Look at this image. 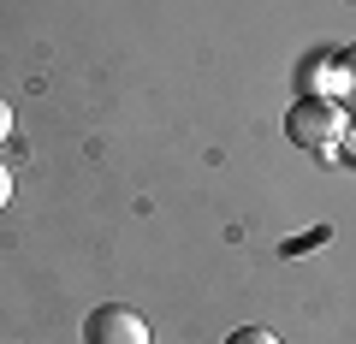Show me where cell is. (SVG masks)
Wrapping results in <instances>:
<instances>
[{
  "label": "cell",
  "instance_id": "1",
  "mask_svg": "<svg viewBox=\"0 0 356 344\" xmlns=\"http://www.w3.org/2000/svg\"><path fill=\"white\" fill-rule=\"evenodd\" d=\"M285 137H291L297 149H309V154H332L344 142V113L332 101H321V95H303V101L285 113Z\"/></svg>",
  "mask_w": 356,
  "mask_h": 344
},
{
  "label": "cell",
  "instance_id": "5",
  "mask_svg": "<svg viewBox=\"0 0 356 344\" xmlns=\"http://www.w3.org/2000/svg\"><path fill=\"white\" fill-rule=\"evenodd\" d=\"M13 202V172H6V166H0V208Z\"/></svg>",
  "mask_w": 356,
  "mask_h": 344
},
{
  "label": "cell",
  "instance_id": "6",
  "mask_svg": "<svg viewBox=\"0 0 356 344\" xmlns=\"http://www.w3.org/2000/svg\"><path fill=\"white\" fill-rule=\"evenodd\" d=\"M6 137H13V107L0 101V142H6Z\"/></svg>",
  "mask_w": 356,
  "mask_h": 344
},
{
  "label": "cell",
  "instance_id": "2",
  "mask_svg": "<svg viewBox=\"0 0 356 344\" xmlns=\"http://www.w3.org/2000/svg\"><path fill=\"white\" fill-rule=\"evenodd\" d=\"M83 344H149V327H143L137 309L125 303H102L83 320Z\"/></svg>",
  "mask_w": 356,
  "mask_h": 344
},
{
  "label": "cell",
  "instance_id": "3",
  "mask_svg": "<svg viewBox=\"0 0 356 344\" xmlns=\"http://www.w3.org/2000/svg\"><path fill=\"white\" fill-rule=\"evenodd\" d=\"M226 344H280V338H273L267 327H238V332H232Z\"/></svg>",
  "mask_w": 356,
  "mask_h": 344
},
{
  "label": "cell",
  "instance_id": "4",
  "mask_svg": "<svg viewBox=\"0 0 356 344\" xmlns=\"http://www.w3.org/2000/svg\"><path fill=\"white\" fill-rule=\"evenodd\" d=\"M339 77H344V95H350V101H356V48H350V54H344V60H339Z\"/></svg>",
  "mask_w": 356,
  "mask_h": 344
}]
</instances>
